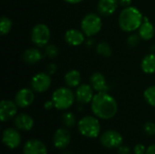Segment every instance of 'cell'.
I'll return each mask as SVG.
<instances>
[{
    "label": "cell",
    "instance_id": "1",
    "mask_svg": "<svg viewBox=\"0 0 155 154\" xmlns=\"http://www.w3.org/2000/svg\"><path fill=\"white\" fill-rule=\"evenodd\" d=\"M91 109L94 116L102 120L114 118L118 111L116 100L106 93H97L91 102Z\"/></svg>",
    "mask_w": 155,
    "mask_h": 154
},
{
    "label": "cell",
    "instance_id": "2",
    "mask_svg": "<svg viewBox=\"0 0 155 154\" xmlns=\"http://www.w3.org/2000/svg\"><path fill=\"white\" fill-rule=\"evenodd\" d=\"M143 22V15L135 6L124 7L119 15V26L124 32H134L138 30Z\"/></svg>",
    "mask_w": 155,
    "mask_h": 154
},
{
    "label": "cell",
    "instance_id": "3",
    "mask_svg": "<svg viewBox=\"0 0 155 154\" xmlns=\"http://www.w3.org/2000/svg\"><path fill=\"white\" fill-rule=\"evenodd\" d=\"M75 93L68 87H60L54 91L52 101L57 110H67L74 103Z\"/></svg>",
    "mask_w": 155,
    "mask_h": 154
},
{
    "label": "cell",
    "instance_id": "4",
    "mask_svg": "<svg viewBox=\"0 0 155 154\" xmlns=\"http://www.w3.org/2000/svg\"><path fill=\"white\" fill-rule=\"evenodd\" d=\"M79 133L86 138L94 139L100 135L101 124L98 118L95 116H84L78 122Z\"/></svg>",
    "mask_w": 155,
    "mask_h": 154
},
{
    "label": "cell",
    "instance_id": "5",
    "mask_svg": "<svg viewBox=\"0 0 155 154\" xmlns=\"http://www.w3.org/2000/svg\"><path fill=\"white\" fill-rule=\"evenodd\" d=\"M102 25L103 23L101 17L94 13H89L82 19L81 30L86 36H93L100 32Z\"/></svg>",
    "mask_w": 155,
    "mask_h": 154
},
{
    "label": "cell",
    "instance_id": "6",
    "mask_svg": "<svg viewBox=\"0 0 155 154\" xmlns=\"http://www.w3.org/2000/svg\"><path fill=\"white\" fill-rule=\"evenodd\" d=\"M50 37L51 31L46 25L40 23L33 27L31 32V40L36 46H46L50 41Z\"/></svg>",
    "mask_w": 155,
    "mask_h": 154
},
{
    "label": "cell",
    "instance_id": "7",
    "mask_svg": "<svg viewBox=\"0 0 155 154\" xmlns=\"http://www.w3.org/2000/svg\"><path fill=\"white\" fill-rule=\"evenodd\" d=\"M101 144L107 149H118L124 143V138L119 132L108 130L100 136Z\"/></svg>",
    "mask_w": 155,
    "mask_h": 154
},
{
    "label": "cell",
    "instance_id": "8",
    "mask_svg": "<svg viewBox=\"0 0 155 154\" xmlns=\"http://www.w3.org/2000/svg\"><path fill=\"white\" fill-rule=\"evenodd\" d=\"M52 84L51 75L45 73H38L33 76L31 80L32 90L36 93H45L46 92Z\"/></svg>",
    "mask_w": 155,
    "mask_h": 154
},
{
    "label": "cell",
    "instance_id": "9",
    "mask_svg": "<svg viewBox=\"0 0 155 154\" xmlns=\"http://www.w3.org/2000/svg\"><path fill=\"white\" fill-rule=\"evenodd\" d=\"M2 142L7 148L13 150L20 146L22 138L16 129L6 128L2 133Z\"/></svg>",
    "mask_w": 155,
    "mask_h": 154
},
{
    "label": "cell",
    "instance_id": "10",
    "mask_svg": "<svg viewBox=\"0 0 155 154\" xmlns=\"http://www.w3.org/2000/svg\"><path fill=\"white\" fill-rule=\"evenodd\" d=\"M17 105L10 100H2L0 103V119L3 123L9 121L16 116Z\"/></svg>",
    "mask_w": 155,
    "mask_h": 154
},
{
    "label": "cell",
    "instance_id": "11",
    "mask_svg": "<svg viewBox=\"0 0 155 154\" xmlns=\"http://www.w3.org/2000/svg\"><path fill=\"white\" fill-rule=\"evenodd\" d=\"M71 143V133L65 128L57 129L53 136V144L56 149H65Z\"/></svg>",
    "mask_w": 155,
    "mask_h": 154
},
{
    "label": "cell",
    "instance_id": "12",
    "mask_svg": "<svg viewBox=\"0 0 155 154\" xmlns=\"http://www.w3.org/2000/svg\"><path fill=\"white\" fill-rule=\"evenodd\" d=\"M35 101V93L29 88H23L19 90L15 96V103L20 108H26L30 106Z\"/></svg>",
    "mask_w": 155,
    "mask_h": 154
},
{
    "label": "cell",
    "instance_id": "13",
    "mask_svg": "<svg viewBox=\"0 0 155 154\" xmlns=\"http://www.w3.org/2000/svg\"><path fill=\"white\" fill-rule=\"evenodd\" d=\"M94 89L91 84H80L78 87H76L75 91V99L80 103H89L92 102L94 94Z\"/></svg>",
    "mask_w": 155,
    "mask_h": 154
},
{
    "label": "cell",
    "instance_id": "14",
    "mask_svg": "<svg viewBox=\"0 0 155 154\" xmlns=\"http://www.w3.org/2000/svg\"><path fill=\"white\" fill-rule=\"evenodd\" d=\"M23 154H48V152L43 142L37 139H31L24 144Z\"/></svg>",
    "mask_w": 155,
    "mask_h": 154
},
{
    "label": "cell",
    "instance_id": "15",
    "mask_svg": "<svg viewBox=\"0 0 155 154\" xmlns=\"http://www.w3.org/2000/svg\"><path fill=\"white\" fill-rule=\"evenodd\" d=\"M84 35L85 34L83 31L75 28H71L65 32L64 40L71 46H78L84 42Z\"/></svg>",
    "mask_w": 155,
    "mask_h": 154
},
{
    "label": "cell",
    "instance_id": "16",
    "mask_svg": "<svg viewBox=\"0 0 155 154\" xmlns=\"http://www.w3.org/2000/svg\"><path fill=\"white\" fill-rule=\"evenodd\" d=\"M14 124L17 130L28 132V131L32 130L35 123H34L33 118L30 115H28L26 113H19L15 117Z\"/></svg>",
    "mask_w": 155,
    "mask_h": 154
},
{
    "label": "cell",
    "instance_id": "17",
    "mask_svg": "<svg viewBox=\"0 0 155 154\" xmlns=\"http://www.w3.org/2000/svg\"><path fill=\"white\" fill-rule=\"evenodd\" d=\"M90 84L93 89L97 93H106L109 90L106 79L101 73H94L90 77Z\"/></svg>",
    "mask_w": 155,
    "mask_h": 154
},
{
    "label": "cell",
    "instance_id": "18",
    "mask_svg": "<svg viewBox=\"0 0 155 154\" xmlns=\"http://www.w3.org/2000/svg\"><path fill=\"white\" fill-rule=\"evenodd\" d=\"M118 5V0H99L97 4V10L100 15L109 16L116 11Z\"/></svg>",
    "mask_w": 155,
    "mask_h": 154
},
{
    "label": "cell",
    "instance_id": "19",
    "mask_svg": "<svg viewBox=\"0 0 155 154\" xmlns=\"http://www.w3.org/2000/svg\"><path fill=\"white\" fill-rule=\"evenodd\" d=\"M154 34L155 27L146 16L143 17V22L138 29V34L140 35L141 39L145 41L151 40L154 36Z\"/></svg>",
    "mask_w": 155,
    "mask_h": 154
},
{
    "label": "cell",
    "instance_id": "20",
    "mask_svg": "<svg viewBox=\"0 0 155 154\" xmlns=\"http://www.w3.org/2000/svg\"><path fill=\"white\" fill-rule=\"evenodd\" d=\"M43 59V54L36 48H28L23 54V60L29 64H34Z\"/></svg>",
    "mask_w": 155,
    "mask_h": 154
},
{
    "label": "cell",
    "instance_id": "21",
    "mask_svg": "<svg viewBox=\"0 0 155 154\" xmlns=\"http://www.w3.org/2000/svg\"><path fill=\"white\" fill-rule=\"evenodd\" d=\"M64 82L70 88H76L81 83V74L77 70H70L64 75Z\"/></svg>",
    "mask_w": 155,
    "mask_h": 154
},
{
    "label": "cell",
    "instance_id": "22",
    "mask_svg": "<svg viewBox=\"0 0 155 154\" xmlns=\"http://www.w3.org/2000/svg\"><path fill=\"white\" fill-rule=\"evenodd\" d=\"M141 67L143 73L147 74H153L155 73V54H150L143 57Z\"/></svg>",
    "mask_w": 155,
    "mask_h": 154
},
{
    "label": "cell",
    "instance_id": "23",
    "mask_svg": "<svg viewBox=\"0 0 155 154\" xmlns=\"http://www.w3.org/2000/svg\"><path fill=\"white\" fill-rule=\"evenodd\" d=\"M12 26H13V23L10 18H8L6 16L1 17V20H0V34H1V35L7 34L11 31Z\"/></svg>",
    "mask_w": 155,
    "mask_h": 154
},
{
    "label": "cell",
    "instance_id": "24",
    "mask_svg": "<svg viewBox=\"0 0 155 154\" xmlns=\"http://www.w3.org/2000/svg\"><path fill=\"white\" fill-rule=\"evenodd\" d=\"M96 52L98 54L104 57H109L112 54V47L106 42H101L96 45Z\"/></svg>",
    "mask_w": 155,
    "mask_h": 154
},
{
    "label": "cell",
    "instance_id": "25",
    "mask_svg": "<svg viewBox=\"0 0 155 154\" xmlns=\"http://www.w3.org/2000/svg\"><path fill=\"white\" fill-rule=\"evenodd\" d=\"M143 96L145 101L151 106L155 108V85L149 86L143 93Z\"/></svg>",
    "mask_w": 155,
    "mask_h": 154
},
{
    "label": "cell",
    "instance_id": "26",
    "mask_svg": "<svg viewBox=\"0 0 155 154\" xmlns=\"http://www.w3.org/2000/svg\"><path fill=\"white\" fill-rule=\"evenodd\" d=\"M62 123L67 128H72L75 124V116L73 113L67 112L62 115Z\"/></svg>",
    "mask_w": 155,
    "mask_h": 154
},
{
    "label": "cell",
    "instance_id": "27",
    "mask_svg": "<svg viewBox=\"0 0 155 154\" xmlns=\"http://www.w3.org/2000/svg\"><path fill=\"white\" fill-rule=\"evenodd\" d=\"M45 54L49 57V58H54L58 55L59 54V48L55 45V44H47L45 46Z\"/></svg>",
    "mask_w": 155,
    "mask_h": 154
},
{
    "label": "cell",
    "instance_id": "28",
    "mask_svg": "<svg viewBox=\"0 0 155 154\" xmlns=\"http://www.w3.org/2000/svg\"><path fill=\"white\" fill-rule=\"evenodd\" d=\"M143 130H144L145 133L150 136L155 135V123L153 122H147L143 125Z\"/></svg>",
    "mask_w": 155,
    "mask_h": 154
},
{
    "label": "cell",
    "instance_id": "29",
    "mask_svg": "<svg viewBox=\"0 0 155 154\" xmlns=\"http://www.w3.org/2000/svg\"><path fill=\"white\" fill-rule=\"evenodd\" d=\"M140 38H141V37H140L139 34H131V35L129 36L128 40H127V43H128V44H129L130 46H132V47L136 46V45L138 44V43H139V39H140Z\"/></svg>",
    "mask_w": 155,
    "mask_h": 154
},
{
    "label": "cell",
    "instance_id": "30",
    "mask_svg": "<svg viewBox=\"0 0 155 154\" xmlns=\"http://www.w3.org/2000/svg\"><path fill=\"white\" fill-rule=\"evenodd\" d=\"M146 149L145 146L143 144H141V143H138L134 146V154H145L146 152Z\"/></svg>",
    "mask_w": 155,
    "mask_h": 154
},
{
    "label": "cell",
    "instance_id": "31",
    "mask_svg": "<svg viewBox=\"0 0 155 154\" xmlns=\"http://www.w3.org/2000/svg\"><path fill=\"white\" fill-rule=\"evenodd\" d=\"M118 154H131V149L128 147V146H125V145H121L119 148H118Z\"/></svg>",
    "mask_w": 155,
    "mask_h": 154
},
{
    "label": "cell",
    "instance_id": "32",
    "mask_svg": "<svg viewBox=\"0 0 155 154\" xmlns=\"http://www.w3.org/2000/svg\"><path fill=\"white\" fill-rule=\"evenodd\" d=\"M57 70V66L55 64H49L47 66V74H49L50 75L54 74Z\"/></svg>",
    "mask_w": 155,
    "mask_h": 154
},
{
    "label": "cell",
    "instance_id": "33",
    "mask_svg": "<svg viewBox=\"0 0 155 154\" xmlns=\"http://www.w3.org/2000/svg\"><path fill=\"white\" fill-rule=\"evenodd\" d=\"M44 108H45V110H51V109L54 108V105L53 101L51 100V101H47V102H45V104H44Z\"/></svg>",
    "mask_w": 155,
    "mask_h": 154
},
{
    "label": "cell",
    "instance_id": "34",
    "mask_svg": "<svg viewBox=\"0 0 155 154\" xmlns=\"http://www.w3.org/2000/svg\"><path fill=\"white\" fill-rule=\"evenodd\" d=\"M119 3H120V5H123L124 7H127V6H130V5H131L132 0H120Z\"/></svg>",
    "mask_w": 155,
    "mask_h": 154
},
{
    "label": "cell",
    "instance_id": "35",
    "mask_svg": "<svg viewBox=\"0 0 155 154\" xmlns=\"http://www.w3.org/2000/svg\"><path fill=\"white\" fill-rule=\"evenodd\" d=\"M145 154H155V144L150 145L147 149H146V152Z\"/></svg>",
    "mask_w": 155,
    "mask_h": 154
},
{
    "label": "cell",
    "instance_id": "36",
    "mask_svg": "<svg viewBox=\"0 0 155 154\" xmlns=\"http://www.w3.org/2000/svg\"><path fill=\"white\" fill-rule=\"evenodd\" d=\"M66 3L68 4H72V5H75V4H79L81 2H83L84 0H64Z\"/></svg>",
    "mask_w": 155,
    "mask_h": 154
},
{
    "label": "cell",
    "instance_id": "37",
    "mask_svg": "<svg viewBox=\"0 0 155 154\" xmlns=\"http://www.w3.org/2000/svg\"><path fill=\"white\" fill-rule=\"evenodd\" d=\"M154 27H155V26H154Z\"/></svg>",
    "mask_w": 155,
    "mask_h": 154
}]
</instances>
